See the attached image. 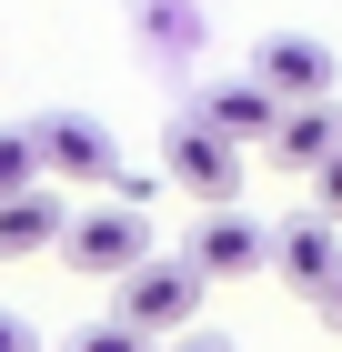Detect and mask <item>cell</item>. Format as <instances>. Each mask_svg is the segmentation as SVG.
<instances>
[{
  "label": "cell",
  "instance_id": "obj_3",
  "mask_svg": "<svg viewBox=\"0 0 342 352\" xmlns=\"http://www.w3.org/2000/svg\"><path fill=\"white\" fill-rule=\"evenodd\" d=\"M161 182H182L202 212L211 201H242V141H222L202 111H182V121L161 131Z\"/></svg>",
  "mask_w": 342,
  "mask_h": 352
},
{
  "label": "cell",
  "instance_id": "obj_13",
  "mask_svg": "<svg viewBox=\"0 0 342 352\" xmlns=\"http://www.w3.org/2000/svg\"><path fill=\"white\" fill-rule=\"evenodd\" d=\"M0 352H41V322H30V312H10V302H0Z\"/></svg>",
  "mask_w": 342,
  "mask_h": 352
},
{
  "label": "cell",
  "instance_id": "obj_15",
  "mask_svg": "<svg viewBox=\"0 0 342 352\" xmlns=\"http://www.w3.org/2000/svg\"><path fill=\"white\" fill-rule=\"evenodd\" d=\"M161 352H232V342H222V332H202V322H191V332H171V342H161Z\"/></svg>",
  "mask_w": 342,
  "mask_h": 352
},
{
  "label": "cell",
  "instance_id": "obj_5",
  "mask_svg": "<svg viewBox=\"0 0 342 352\" xmlns=\"http://www.w3.org/2000/svg\"><path fill=\"white\" fill-rule=\"evenodd\" d=\"M252 81H262L272 101H332L342 60H332V41H312V30H272L262 51H252Z\"/></svg>",
  "mask_w": 342,
  "mask_h": 352
},
{
  "label": "cell",
  "instance_id": "obj_8",
  "mask_svg": "<svg viewBox=\"0 0 342 352\" xmlns=\"http://www.w3.org/2000/svg\"><path fill=\"white\" fill-rule=\"evenodd\" d=\"M262 262L282 272L292 292H322V282H332V262H342V221H332V212H292L282 232H272Z\"/></svg>",
  "mask_w": 342,
  "mask_h": 352
},
{
  "label": "cell",
  "instance_id": "obj_10",
  "mask_svg": "<svg viewBox=\"0 0 342 352\" xmlns=\"http://www.w3.org/2000/svg\"><path fill=\"white\" fill-rule=\"evenodd\" d=\"M191 111H202V121H211L222 141H242V151H252V141H262L272 121H282V101H272L262 81H211V91H202Z\"/></svg>",
  "mask_w": 342,
  "mask_h": 352
},
{
  "label": "cell",
  "instance_id": "obj_4",
  "mask_svg": "<svg viewBox=\"0 0 342 352\" xmlns=\"http://www.w3.org/2000/svg\"><path fill=\"white\" fill-rule=\"evenodd\" d=\"M61 252H71V272H101V282H121V272L151 252V212L101 191L91 212H71V221H61Z\"/></svg>",
  "mask_w": 342,
  "mask_h": 352
},
{
  "label": "cell",
  "instance_id": "obj_11",
  "mask_svg": "<svg viewBox=\"0 0 342 352\" xmlns=\"http://www.w3.org/2000/svg\"><path fill=\"white\" fill-rule=\"evenodd\" d=\"M61 352H161V342H151V332H131V322H111V312H101V322H81V332H71Z\"/></svg>",
  "mask_w": 342,
  "mask_h": 352
},
{
  "label": "cell",
  "instance_id": "obj_12",
  "mask_svg": "<svg viewBox=\"0 0 342 352\" xmlns=\"http://www.w3.org/2000/svg\"><path fill=\"white\" fill-rule=\"evenodd\" d=\"M30 182H41V162H30V131L10 121L0 131V191H30Z\"/></svg>",
  "mask_w": 342,
  "mask_h": 352
},
{
  "label": "cell",
  "instance_id": "obj_7",
  "mask_svg": "<svg viewBox=\"0 0 342 352\" xmlns=\"http://www.w3.org/2000/svg\"><path fill=\"white\" fill-rule=\"evenodd\" d=\"M332 141H342V101H282V121L262 131V162L312 182V171L332 162Z\"/></svg>",
  "mask_w": 342,
  "mask_h": 352
},
{
  "label": "cell",
  "instance_id": "obj_2",
  "mask_svg": "<svg viewBox=\"0 0 342 352\" xmlns=\"http://www.w3.org/2000/svg\"><path fill=\"white\" fill-rule=\"evenodd\" d=\"M21 131H30L41 182H91V191L121 182V141H111L101 121H81V111H41V121H21Z\"/></svg>",
  "mask_w": 342,
  "mask_h": 352
},
{
  "label": "cell",
  "instance_id": "obj_6",
  "mask_svg": "<svg viewBox=\"0 0 342 352\" xmlns=\"http://www.w3.org/2000/svg\"><path fill=\"white\" fill-rule=\"evenodd\" d=\"M262 252H272L262 221L242 212V201H211V212L191 221V252H182V262L202 272V282H232V272H262Z\"/></svg>",
  "mask_w": 342,
  "mask_h": 352
},
{
  "label": "cell",
  "instance_id": "obj_14",
  "mask_svg": "<svg viewBox=\"0 0 342 352\" xmlns=\"http://www.w3.org/2000/svg\"><path fill=\"white\" fill-rule=\"evenodd\" d=\"M312 182H322V191H312V212H332V221H342V141H332V162H322Z\"/></svg>",
  "mask_w": 342,
  "mask_h": 352
},
{
  "label": "cell",
  "instance_id": "obj_9",
  "mask_svg": "<svg viewBox=\"0 0 342 352\" xmlns=\"http://www.w3.org/2000/svg\"><path fill=\"white\" fill-rule=\"evenodd\" d=\"M61 221H71V201H61L51 182L0 191V262H30V252H51V242H61Z\"/></svg>",
  "mask_w": 342,
  "mask_h": 352
},
{
  "label": "cell",
  "instance_id": "obj_1",
  "mask_svg": "<svg viewBox=\"0 0 342 352\" xmlns=\"http://www.w3.org/2000/svg\"><path fill=\"white\" fill-rule=\"evenodd\" d=\"M111 322L151 332V342H171V332L202 322V272L182 262V252H141L121 282H111Z\"/></svg>",
  "mask_w": 342,
  "mask_h": 352
},
{
  "label": "cell",
  "instance_id": "obj_16",
  "mask_svg": "<svg viewBox=\"0 0 342 352\" xmlns=\"http://www.w3.org/2000/svg\"><path fill=\"white\" fill-rule=\"evenodd\" d=\"M312 312H322V322L342 332V262H332V282H322V292H312Z\"/></svg>",
  "mask_w": 342,
  "mask_h": 352
}]
</instances>
